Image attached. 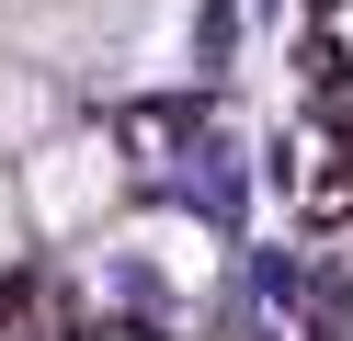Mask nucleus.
I'll list each match as a JSON object with an SVG mask.
<instances>
[{
    "mask_svg": "<svg viewBox=\"0 0 353 341\" xmlns=\"http://www.w3.org/2000/svg\"><path fill=\"white\" fill-rule=\"evenodd\" d=\"M0 34L46 68H103V80H137L148 57H171L183 34V0H0Z\"/></svg>",
    "mask_w": 353,
    "mask_h": 341,
    "instance_id": "obj_1",
    "label": "nucleus"
},
{
    "mask_svg": "<svg viewBox=\"0 0 353 341\" xmlns=\"http://www.w3.org/2000/svg\"><path fill=\"white\" fill-rule=\"evenodd\" d=\"M103 205H114V148H103V136H69V148L34 159V216L46 227H80V216H103Z\"/></svg>",
    "mask_w": 353,
    "mask_h": 341,
    "instance_id": "obj_2",
    "label": "nucleus"
},
{
    "mask_svg": "<svg viewBox=\"0 0 353 341\" xmlns=\"http://www.w3.org/2000/svg\"><path fill=\"white\" fill-rule=\"evenodd\" d=\"M23 136H46V80L0 57V148H23Z\"/></svg>",
    "mask_w": 353,
    "mask_h": 341,
    "instance_id": "obj_3",
    "label": "nucleus"
},
{
    "mask_svg": "<svg viewBox=\"0 0 353 341\" xmlns=\"http://www.w3.org/2000/svg\"><path fill=\"white\" fill-rule=\"evenodd\" d=\"M12 239H23V205H12V182H0V262H12Z\"/></svg>",
    "mask_w": 353,
    "mask_h": 341,
    "instance_id": "obj_4",
    "label": "nucleus"
},
{
    "mask_svg": "<svg viewBox=\"0 0 353 341\" xmlns=\"http://www.w3.org/2000/svg\"><path fill=\"white\" fill-rule=\"evenodd\" d=\"M342 45H353V12H342Z\"/></svg>",
    "mask_w": 353,
    "mask_h": 341,
    "instance_id": "obj_5",
    "label": "nucleus"
}]
</instances>
